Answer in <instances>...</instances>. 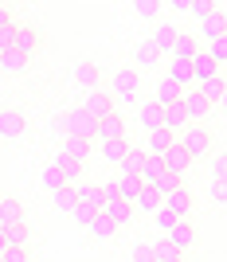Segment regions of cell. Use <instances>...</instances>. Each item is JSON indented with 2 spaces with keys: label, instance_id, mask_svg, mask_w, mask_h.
Here are the masks:
<instances>
[{
  "label": "cell",
  "instance_id": "6da1fadb",
  "mask_svg": "<svg viewBox=\"0 0 227 262\" xmlns=\"http://www.w3.org/2000/svg\"><path fill=\"white\" fill-rule=\"evenodd\" d=\"M212 141H216V137H212V129H208V125H188V129L176 137V145L188 153V161L208 157V153H212Z\"/></svg>",
  "mask_w": 227,
  "mask_h": 262
},
{
  "label": "cell",
  "instance_id": "7a4b0ae2",
  "mask_svg": "<svg viewBox=\"0 0 227 262\" xmlns=\"http://www.w3.org/2000/svg\"><path fill=\"white\" fill-rule=\"evenodd\" d=\"M8 51H16L20 59H28L32 63L35 51H39V28L35 24H16V32H12V47Z\"/></svg>",
  "mask_w": 227,
  "mask_h": 262
},
{
  "label": "cell",
  "instance_id": "3957f363",
  "mask_svg": "<svg viewBox=\"0 0 227 262\" xmlns=\"http://www.w3.org/2000/svg\"><path fill=\"white\" fill-rule=\"evenodd\" d=\"M137 90H141V78H137V71H118V75L110 78V98H114V106H118V102H133L137 98Z\"/></svg>",
  "mask_w": 227,
  "mask_h": 262
},
{
  "label": "cell",
  "instance_id": "277c9868",
  "mask_svg": "<svg viewBox=\"0 0 227 262\" xmlns=\"http://www.w3.org/2000/svg\"><path fill=\"white\" fill-rule=\"evenodd\" d=\"M180 110H184V118H188V125H204V121L212 118V106H208L196 90H184L180 94Z\"/></svg>",
  "mask_w": 227,
  "mask_h": 262
},
{
  "label": "cell",
  "instance_id": "5b68a950",
  "mask_svg": "<svg viewBox=\"0 0 227 262\" xmlns=\"http://www.w3.org/2000/svg\"><path fill=\"white\" fill-rule=\"evenodd\" d=\"M82 110H87L94 121L110 118V114H118V106H114V98H110L106 90H87V98H82Z\"/></svg>",
  "mask_w": 227,
  "mask_h": 262
},
{
  "label": "cell",
  "instance_id": "8992f818",
  "mask_svg": "<svg viewBox=\"0 0 227 262\" xmlns=\"http://www.w3.org/2000/svg\"><path fill=\"white\" fill-rule=\"evenodd\" d=\"M98 215H106L114 227H126V223L133 219V204H126V200H118V196H106L102 208H98Z\"/></svg>",
  "mask_w": 227,
  "mask_h": 262
},
{
  "label": "cell",
  "instance_id": "52a82bcc",
  "mask_svg": "<svg viewBox=\"0 0 227 262\" xmlns=\"http://www.w3.org/2000/svg\"><path fill=\"white\" fill-rule=\"evenodd\" d=\"M196 94H200V98H204L212 110H223V98H227V78H223V75H212V78H204Z\"/></svg>",
  "mask_w": 227,
  "mask_h": 262
},
{
  "label": "cell",
  "instance_id": "ba28073f",
  "mask_svg": "<svg viewBox=\"0 0 227 262\" xmlns=\"http://www.w3.org/2000/svg\"><path fill=\"white\" fill-rule=\"evenodd\" d=\"M94 125H98V121L90 118L82 106L67 114V129H71V137H75V141H90V137H94Z\"/></svg>",
  "mask_w": 227,
  "mask_h": 262
},
{
  "label": "cell",
  "instance_id": "9c48e42d",
  "mask_svg": "<svg viewBox=\"0 0 227 262\" xmlns=\"http://www.w3.org/2000/svg\"><path fill=\"white\" fill-rule=\"evenodd\" d=\"M24 125H28V121H24V110H16V106H4V110H0V137H4V141L20 137Z\"/></svg>",
  "mask_w": 227,
  "mask_h": 262
},
{
  "label": "cell",
  "instance_id": "30bf717a",
  "mask_svg": "<svg viewBox=\"0 0 227 262\" xmlns=\"http://www.w3.org/2000/svg\"><path fill=\"white\" fill-rule=\"evenodd\" d=\"M164 243H169V247H176L180 254L192 251V247H196V227L188 223V219H176V227L169 231V239H164Z\"/></svg>",
  "mask_w": 227,
  "mask_h": 262
},
{
  "label": "cell",
  "instance_id": "8fae6325",
  "mask_svg": "<svg viewBox=\"0 0 227 262\" xmlns=\"http://www.w3.org/2000/svg\"><path fill=\"white\" fill-rule=\"evenodd\" d=\"M161 208H169L176 219H188V215H192V192H188V188L180 184L176 192H169V196L161 200Z\"/></svg>",
  "mask_w": 227,
  "mask_h": 262
},
{
  "label": "cell",
  "instance_id": "7c38bea8",
  "mask_svg": "<svg viewBox=\"0 0 227 262\" xmlns=\"http://www.w3.org/2000/svg\"><path fill=\"white\" fill-rule=\"evenodd\" d=\"M71 78H75V86H82V90H98V63H90V59H78L75 67H71Z\"/></svg>",
  "mask_w": 227,
  "mask_h": 262
},
{
  "label": "cell",
  "instance_id": "4fadbf2b",
  "mask_svg": "<svg viewBox=\"0 0 227 262\" xmlns=\"http://www.w3.org/2000/svg\"><path fill=\"white\" fill-rule=\"evenodd\" d=\"M94 141H126V125H121V114H110L94 125Z\"/></svg>",
  "mask_w": 227,
  "mask_h": 262
},
{
  "label": "cell",
  "instance_id": "5bb4252c",
  "mask_svg": "<svg viewBox=\"0 0 227 262\" xmlns=\"http://www.w3.org/2000/svg\"><path fill=\"white\" fill-rule=\"evenodd\" d=\"M16 223H28L24 204L16 196H0V231H4V227H16Z\"/></svg>",
  "mask_w": 227,
  "mask_h": 262
},
{
  "label": "cell",
  "instance_id": "9a60e30c",
  "mask_svg": "<svg viewBox=\"0 0 227 262\" xmlns=\"http://www.w3.org/2000/svg\"><path fill=\"white\" fill-rule=\"evenodd\" d=\"M114 196L118 200H126V204H133L137 200V192H141V180H137V172H118V180H114Z\"/></svg>",
  "mask_w": 227,
  "mask_h": 262
},
{
  "label": "cell",
  "instance_id": "2e32d148",
  "mask_svg": "<svg viewBox=\"0 0 227 262\" xmlns=\"http://www.w3.org/2000/svg\"><path fill=\"white\" fill-rule=\"evenodd\" d=\"M0 235H4V247H12V251H32V231H28V223L4 227Z\"/></svg>",
  "mask_w": 227,
  "mask_h": 262
},
{
  "label": "cell",
  "instance_id": "e0dca14e",
  "mask_svg": "<svg viewBox=\"0 0 227 262\" xmlns=\"http://www.w3.org/2000/svg\"><path fill=\"white\" fill-rule=\"evenodd\" d=\"M173 145H176V137H173V133H164V129H153V133H149V141H145V149H141V153H145V157H164L169 149H173Z\"/></svg>",
  "mask_w": 227,
  "mask_h": 262
},
{
  "label": "cell",
  "instance_id": "ac0fdd59",
  "mask_svg": "<svg viewBox=\"0 0 227 262\" xmlns=\"http://www.w3.org/2000/svg\"><path fill=\"white\" fill-rule=\"evenodd\" d=\"M161 164H164V172H173V176L184 180V172H188V164H192V161H188V153H184L180 145H173V149L161 157Z\"/></svg>",
  "mask_w": 227,
  "mask_h": 262
},
{
  "label": "cell",
  "instance_id": "d6986e66",
  "mask_svg": "<svg viewBox=\"0 0 227 262\" xmlns=\"http://www.w3.org/2000/svg\"><path fill=\"white\" fill-rule=\"evenodd\" d=\"M157 59H161V51H157L149 39H141V43L133 47V71H149V67H157Z\"/></svg>",
  "mask_w": 227,
  "mask_h": 262
},
{
  "label": "cell",
  "instance_id": "ffe728a7",
  "mask_svg": "<svg viewBox=\"0 0 227 262\" xmlns=\"http://www.w3.org/2000/svg\"><path fill=\"white\" fill-rule=\"evenodd\" d=\"M161 129H164V133H173V137H180V133L188 129V118H184L180 102H176V106H164V121H161Z\"/></svg>",
  "mask_w": 227,
  "mask_h": 262
},
{
  "label": "cell",
  "instance_id": "44dd1931",
  "mask_svg": "<svg viewBox=\"0 0 227 262\" xmlns=\"http://www.w3.org/2000/svg\"><path fill=\"white\" fill-rule=\"evenodd\" d=\"M180 94L184 90L180 86H173V82H169V78H161V82H157V86H153V102H157V106H176V102H180Z\"/></svg>",
  "mask_w": 227,
  "mask_h": 262
},
{
  "label": "cell",
  "instance_id": "7402d4cb",
  "mask_svg": "<svg viewBox=\"0 0 227 262\" xmlns=\"http://www.w3.org/2000/svg\"><path fill=\"white\" fill-rule=\"evenodd\" d=\"M204 35H208V43L212 39H223V32H227V20H223V8H212V16H204Z\"/></svg>",
  "mask_w": 227,
  "mask_h": 262
},
{
  "label": "cell",
  "instance_id": "603a6c76",
  "mask_svg": "<svg viewBox=\"0 0 227 262\" xmlns=\"http://www.w3.org/2000/svg\"><path fill=\"white\" fill-rule=\"evenodd\" d=\"M164 172V164H161V157H145L141 161V168H137V180H141V188H153V180Z\"/></svg>",
  "mask_w": 227,
  "mask_h": 262
},
{
  "label": "cell",
  "instance_id": "cb8c5ba5",
  "mask_svg": "<svg viewBox=\"0 0 227 262\" xmlns=\"http://www.w3.org/2000/svg\"><path fill=\"white\" fill-rule=\"evenodd\" d=\"M87 231H90V239H98V243H110L114 235H118V227H114L106 215H94V219L87 223Z\"/></svg>",
  "mask_w": 227,
  "mask_h": 262
},
{
  "label": "cell",
  "instance_id": "d4e9b609",
  "mask_svg": "<svg viewBox=\"0 0 227 262\" xmlns=\"http://www.w3.org/2000/svg\"><path fill=\"white\" fill-rule=\"evenodd\" d=\"M59 153H63V157H71L75 164H87V157H90V141H75V137H71V141H63V145H59Z\"/></svg>",
  "mask_w": 227,
  "mask_h": 262
},
{
  "label": "cell",
  "instance_id": "484cf974",
  "mask_svg": "<svg viewBox=\"0 0 227 262\" xmlns=\"http://www.w3.org/2000/svg\"><path fill=\"white\" fill-rule=\"evenodd\" d=\"M137 118H141V125H145V129H161V121H164V110L161 106H157V102H145V106H141V114H137Z\"/></svg>",
  "mask_w": 227,
  "mask_h": 262
},
{
  "label": "cell",
  "instance_id": "4316f807",
  "mask_svg": "<svg viewBox=\"0 0 227 262\" xmlns=\"http://www.w3.org/2000/svg\"><path fill=\"white\" fill-rule=\"evenodd\" d=\"M176 35H180V32H176L173 24H157V32H153V39H149V43L157 47V51H169V47L176 43Z\"/></svg>",
  "mask_w": 227,
  "mask_h": 262
},
{
  "label": "cell",
  "instance_id": "83f0119b",
  "mask_svg": "<svg viewBox=\"0 0 227 262\" xmlns=\"http://www.w3.org/2000/svg\"><path fill=\"white\" fill-rule=\"evenodd\" d=\"M196 51H200V47H196L192 39H188V35H176V43L169 47V55H173V59H180V63H192V59H196Z\"/></svg>",
  "mask_w": 227,
  "mask_h": 262
},
{
  "label": "cell",
  "instance_id": "f1b7e54d",
  "mask_svg": "<svg viewBox=\"0 0 227 262\" xmlns=\"http://www.w3.org/2000/svg\"><path fill=\"white\" fill-rule=\"evenodd\" d=\"M75 204H78L75 184H67L63 192H55V211H59V215H71V211H75Z\"/></svg>",
  "mask_w": 227,
  "mask_h": 262
},
{
  "label": "cell",
  "instance_id": "f546056e",
  "mask_svg": "<svg viewBox=\"0 0 227 262\" xmlns=\"http://www.w3.org/2000/svg\"><path fill=\"white\" fill-rule=\"evenodd\" d=\"M39 184H44L47 192H63V188H67V176L59 172V168H55V164H47L44 172H39Z\"/></svg>",
  "mask_w": 227,
  "mask_h": 262
},
{
  "label": "cell",
  "instance_id": "4dcf8cb0",
  "mask_svg": "<svg viewBox=\"0 0 227 262\" xmlns=\"http://www.w3.org/2000/svg\"><path fill=\"white\" fill-rule=\"evenodd\" d=\"M126 153H130V141H102V157H106L110 164H118V168H121Z\"/></svg>",
  "mask_w": 227,
  "mask_h": 262
},
{
  "label": "cell",
  "instance_id": "1f68e13d",
  "mask_svg": "<svg viewBox=\"0 0 227 262\" xmlns=\"http://www.w3.org/2000/svg\"><path fill=\"white\" fill-rule=\"evenodd\" d=\"M204 55H208V63L219 71V67L227 63V35H223V39H212V43L204 47Z\"/></svg>",
  "mask_w": 227,
  "mask_h": 262
},
{
  "label": "cell",
  "instance_id": "d6a6232c",
  "mask_svg": "<svg viewBox=\"0 0 227 262\" xmlns=\"http://www.w3.org/2000/svg\"><path fill=\"white\" fill-rule=\"evenodd\" d=\"M55 168H59V172H63L67 176V184H75V180H78V176H82V164H75V161H71V157H63V153H55Z\"/></svg>",
  "mask_w": 227,
  "mask_h": 262
},
{
  "label": "cell",
  "instance_id": "836d02e7",
  "mask_svg": "<svg viewBox=\"0 0 227 262\" xmlns=\"http://www.w3.org/2000/svg\"><path fill=\"white\" fill-rule=\"evenodd\" d=\"M157 208H161V196H157L153 188H141L137 200H133V211H149V215H153Z\"/></svg>",
  "mask_w": 227,
  "mask_h": 262
},
{
  "label": "cell",
  "instance_id": "e575fe53",
  "mask_svg": "<svg viewBox=\"0 0 227 262\" xmlns=\"http://www.w3.org/2000/svg\"><path fill=\"white\" fill-rule=\"evenodd\" d=\"M0 71H8V75H24V71H28V59H20L16 51H0Z\"/></svg>",
  "mask_w": 227,
  "mask_h": 262
},
{
  "label": "cell",
  "instance_id": "d590c367",
  "mask_svg": "<svg viewBox=\"0 0 227 262\" xmlns=\"http://www.w3.org/2000/svg\"><path fill=\"white\" fill-rule=\"evenodd\" d=\"M184 184V180H180V176H173V172H161V176H157V180H153V192H157V196H169V192H176V188H180Z\"/></svg>",
  "mask_w": 227,
  "mask_h": 262
},
{
  "label": "cell",
  "instance_id": "8d00e7d4",
  "mask_svg": "<svg viewBox=\"0 0 227 262\" xmlns=\"http://www.w3.org/2000/svg\"><path fill=\"white\" fill-rule=\"evenodd\" d=\"M153 262H184V254L169 243H153Z\"/></svg>",
  "mask_w": 227,
  "mask_h": 262
},
{
  "label": "cell",
  "instance_id": "74e56055",
  "mask_svg": "<svg viewBox=\"0 0 227 262\" xmlns=\"http://www.w3.org/2000/svg\"><path fill=\"white\" fill-rule=\"evenodd\" d=\"M184 12L196 16V20H204V16H212V4L208 0H184Z\"/></svg>",
  "mask_w": 227,
  "mask_h": 262
},
{
  "label": "cell",
  "instance_id": "f35d334b",
  "mask_svg": "<svg viewBox=\"0 0 227 262\" xmlns=\"http://www.w3.org/2000/svg\"><path fill=\"white\" fill-rule=\"evenodd\" d=\"M133 12L145 16V20H153V16L161 12V0H133Z\"/></svg>",
  "mask_w": 227,
  "mask_h": 262
},
{
  "label": "cell",
  "instance_id": "ab89813d",
  "mask_svg": "<svg viewBox=\"0 0 227 262\" xmlns=\"http://www.w3.org/2000/svg\"><path fill=\"white\" fill-rule=\"evenodd\" d=\"M94 215H98V211L90 208V204H75V211H71V219H75L78 227H87V223H90V219H94Z\"/></svg>",
  "mask_w": 227,
  "mask_h": 262
},
{
  "label": "cell",
  "instance_id": "60d3db41",
  "mask_svg": "<svg viewBox=\"0 0 227 262\" xmlns=\"http://www.w3.org/2000/svg\"><path fill=\"white\" fill-rule=\"evenodd\" d=\"M153 215H157V227H161L164 235H169V231L176 227V215H173V211H169V208H157V211H153Z\"/></svg>",
  "mask_w": 227,
  "mask_h": 262
},
{
  "label": "cell",
  "instance_id": "b9f144b4",
  "mask_svg": "<svg viewBox=\"0 0 227 262\" xmlns=\"http://www.w3.org/2000/svg\"><path fill=\"white\" fill-rule=\"evenodd\" d=\"M141 161H145V153H141V149H130V153H126V161H121V172H137Z\"/></svg>",
  "mask_w": 227,
  "mask_h": 262
},
{
  "label": "cell",
  "instance_id": "7bdbcfd3",
  "mask_svg": "<svg viewBox=\"0 0 227 262\" xmlns=\"http://www.w3.org/2000/svg\"><path fill=\"white\" fill-rule=\"evenodd\" d=\"M133 262H153V243H141V247H133Z\"/></svg>",
  "mask_w": 227,
  "mask_h": 262
},
{
  "label": "cell",
  "instance_id": "ee69618b",
  "mask_svg": "<svg viewBox=\"0 0 227 262\" xmlns=\"http://www.w3.org/2000/svg\"><path fill=\"white\" fill-rule=\"evenodd\" d=\"M212 180H227V157L223 153H219L216 164H212Z\"/></svg>",
  "mask_w": 227,
  "mask_h": 262
},
{
  "label": "cell",
  "instance_id": "f6af8a7d",
  "mask_svg": "<svg viewBox=\"0 0 227 262\" xmlns=\"http://www.w3.org/2000/svg\"><path fill=\"white\" fill-rule=\"evenodd\" d=\"M0 262H32V254H28V251H12V247H8V251L0 254Z\"/></svg>",
  "mask_w": 227,
  "mask_h": 262
},
{
  "label": "cell",
  "instance_id": "bcb514c9",
  "mask_svg": "<svg viewBox=\"0 0 227 262\" xmlns=\"http://www.w3.org/2000/svg\"><path fill=\"white\" fill-rule=\"evenodd\" d=\"M212 200H216V204H227V184L223 180H212Z\"/></svg>",
  "mask_w": 227,
  "mask_h": 262
},
{
  "label": "cell",
  "instance_id": "7dc6e473",
  "mask_svg": "<svg viewBox=\"0 0 227 262\" xmlns=\"http://www.w3.org/2000/svg\"><path fill=\"white\" fill-rule=\"evenodd\" d=\"M4 251H8V247H4V235H0V254H4Z\"/></svg>",
  "mask_w": 227,
  "mask_h": 262
},
{
  "label": "cell",
  "instance_id": "c3c4849f",
  "mask_svg": "<svg viewBox=\"0 0 227 262\" xmlns=\"http://www.w3.org/2000/svg\"><path fill=\"white\" fill-rule=\"evenodd\" d=\"M184 262H200V258H184Z\"/></svg>",
  "mask_w": 227,
  "mask_h": 262
}]
</instances>
